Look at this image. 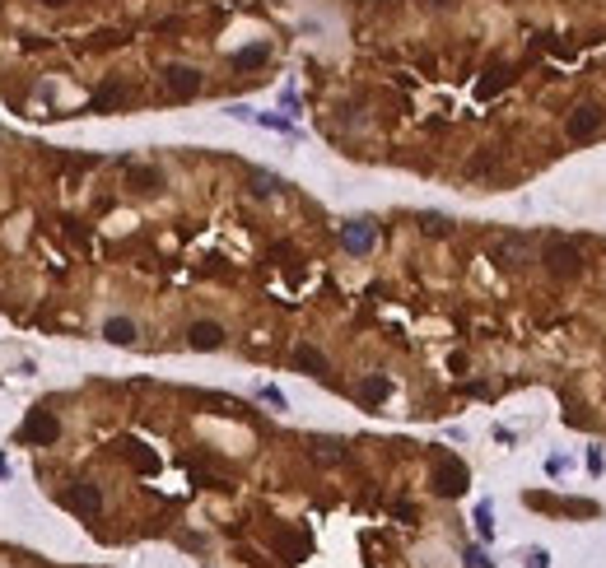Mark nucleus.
Masks as SVG:
<instances>
[{"label":"nucleus","instance_id":"nucleus-13","mask_svg":"<svg viewBox=\"0 0 606 568\" xmlns=\"http://www.w3.org/2000/svg\"><path fill=\"white\" fill-rule=\"evenodd\" d=\"M294 368L313 373V378H326V354L317 345H294Z\"/></svg>","mask_w":606,"mask_h":568},{"label":"nucleus","instance_id":"nucleus-24","mask_svg":"<svg viewBox=\"0 0 606 568\" xmlns=\"http://www.w3.org/2000/svg\"><path fill=\"white\" fill-rule=\"evenodd\" d=\"M527 568H550V555L546 550H527Z\"/></svg>","mask_w":606,"mask_h":568},{"label":"nucleus","instance_id":"nucleus-6","mask_svg":"<svg viewBox=\"0 0 606 568\" xmlns=\"http://www.w3.org/2000/svg\"><path fill=\"white\" fill-rule=\"evenodd\" d=\"M373 243H378V228H373V219H350L345 228H341V247H345L350 257H369Z\"/></svg>","mask_w":606,"mask_h":568},{"label":"nucleus","instance_id":"nucleus-23","mask_svg":"<svg viewBox=\"0 0 606 568\" xmlns=\"http://www.w3.org/2000/svg\"><path fill=\"white\" fill-rule=\"evenodd\" d=\"M462 559H467V568H490V555H485V550H476V545L467 550Z\"/></svg>","mask_w":606,"mask_h":568},{"label":"nucleus","instance_id":"nucleus-21","mask_svg":"<svg viewBox=\"0 0 606 568\" xmlns=\"http://www.w3.org/2000/svg\"><path fill=\"white\" fill-rule=\"evenodd\" d=\"M280 191V178H270V173H252V196H275Z\"/></svg>","mask_w":606,"mask_h":568},{"label":"nucleus","instance_id":"nucleus-9","mask_svg":"<svg viewBox=\"0 0 606 568\" xmlns=\"http://www.w3.org/2000/svg\"><path fill=\"white\" fill-rule=\"evenodd\" d=\"M126 168V187L140 191V196H154L159 187H164V178H159V168H145V163H122Z\"/></svg>","mask_w":606,"mask_h":568},{"label":"nucleus","instance_id":"nucleus-5","mask_svg":"<svg viewBox=\"0 0 606 568\" xmlns=\"http://www.w3.org/2000/svg\"><path fill=\"white\" fill-rule=\"evenodd\" d=\"M57 438H61V424H57V415H52V410H33L28 419H23V429H19V443L52 447Z\"/></svg>","mask_w":606,"mask_h":568},{"label":"nucleus","instance_id":"nucleus-26","mask_svg":"<svg viewBox=\"0 0 606 568\" xmlns=\"http://www.w3.org/2000/svg\"><path fill=\"white\" fill-rule=\"evenodd\" d=\"M564 466H569L564 457H550V461H546V475H564Z\"/></svg>","mask_w":606,"mask_h":568},{"label":"nucleus","instance_id":"nucleus-28","mask_svg":"<svg viewBox=\"0 0 606 568\" xmlns=\"http://www.w3.org/2000/svg\"><path fill=\"white\" fill-rule=\"evenodd\" d=\"M33 5H47V10H66L70 0H33Z\"/></svg>","mask_w":606,"mask_h":568},{"label":"nucleus","instance_id":"nucleus-8","mask_svg":"<svg viewBox=\"0 0 606 568\" xmlns=\"http://www.w3.org/2000/svg\"><path fill=\"white\" fill-rule=\"evenodd\" d=\"M508 84H513V66H508V61H494V66H485V75L476 79V98L490 103L494 93H504Z\"/></svg>","mask_w":606,"mask_h":568},{"label":"nucleus","instance_id":"nucleus-19","mask_svg":"<svg viewBox=\"0 0 606 568\" xmlns=\"http://www.w3.org/2000/svg\"><path fill=\"white\" fill-rule=\"evenodd\" d=\"M471 522H476V531L490 540V535H494V508H490V503H476V517H471Z\"/></svg>","mask_w":606,"mask_h":568},{"label":"nucleus","instance_id":"nucleus-17","mask_svg":"<svg viewBox=\"0 0 606 568\" xmlns=\"http://www.w3.org/2000/svg\"><path fill=\"white\" fill-rule=\"evenodd\" d=\"M89 47H93V52H117V47H126V33H122V28H98Z\"/></svg>","mask_w":606,"mask_h":568},{"label":"nucleus","instance_id":"nucleus-4","mask_svg":"<svg viewBox=\"0 0 606 568\" xmlns=\"http://www.w3.org/2000/svg\"><path fill=\"white\" fill-rule=\"evenodd\" d=\"M164 89H168V98L191 103L196 93L205 89V79H201V70H196V66H164Z\"/></svg>","mask_w":606,"mask_h":568},{"label":"nucleus","instance_id":"nucleus-3","mask_svg":"<svg viewBox=\"0 0 606 568\" xmlns=\"http://www.w3.org/2000/svg\"><path fill=\"white\" fill-rule=\"evenodd\" d=\"M602 122H606V112L597 108V103H578V108L569 112V122H564V135H569L573 145H588V140L602 131Z\"/></svg>","mask_w":606,"mask_h":568},{"label":"nucleus","instance_id":"nucleus-22","mask_svg":"<svg viewBox=\"0 0 606 568\" xmlns=\"http://www.w3.org/2000/svg\"><path fill=\"white\" fill-rule=\"evenodd\" d=\"M252 122H261L266 131H294V126L285 122V117H270V112H252Z\"/></svg>","mask_w":606,"mask_h":568},{"label":"nucleus","instance_id":"nucleus-14","mask_svg":"<svg viewBox=\"0 0 606 568\" xmlns=\"http://www.w3.org/2000/svg\"><path fill=\"white\" fill-rule=\"evenodd\" d=\"M266 61H270L266 42H252V47H243V52H234V70H261Z\"/></svg>","mask_w":606,"mask_h":568},{"label":"nucleus","instance_id":"nucleus-25","mask_svg":"<svg viewBox=\"0 0 606 568\" xmlns=\"http://www.w3.org/2000/svg\"><path fill=\"white\" fill-rule=\"evenodd\" d=\"M261 401H266V405H275V410H285V396H280L275 387H266V391H261Z\"/></svg>","mask_w":606,"mask_h":568},{"label":"nucleus","instance_id":"nucleus-18","mask_svg":"<svg viewBox=\"0 0 606 568\" xmlns=\"http://www.w3.org/2000/svg\"><path fill=\"white\" fill-rule=\"evenodd\" d=\"M275 545H280L290 559H303V555H308V540H303V535H290V531H280V535H275Z\"/></svg>","mask_w":606,"mask_h":568},{"label":"nucleus","instance_id":"nucleus-16","mask_svg":"<svg viewBox=\"0 0 606 568\" xmlns=\"http://www.w3.org/2000/svg\"><path fill=\"white\" fill-rule=\"evenodd\" d=\"M308 447H313V457H317V461H326V466H331V461H345V447H341L336 438H313Z\"/></svg>","mask_w":606,"mask_h":568},{"label":"nucleus","instance_id":"nucleus-20","mask_svg":"<svg viewBox=\"0 0 606 568\" xmlns=\"http://www.w3.org/2000/svg\"><path fill=\"white\" fill-rule=\"evenodd\" d=\"M420 228H425L429 238H448V233H452V224L443 219V214H425V219H420Z\"/></svg>","mask_w":606,"mask_h":568},{"label":"nucleus","instance_id":"nucleus-27","mask_svg":"<svg viewBox=\"0 0 606 568\" xmlns=\"http://www.w3.org/2000/svg\"><path fill=\"white\" fill-rule=\"evenodd\" d=\"M602 466H606V461H602V452H597V447H593V452H588V470H593V475H597V470H602Z\"/></svg>","mask_w":606,"mask_h":568},{"label":"nucleus","instance_id":"nucleus-7","mask_svg":"<svg viewBox=\"0 0 606 568\" xmlns=\"http://www.w3.org/2000/svg\"><path fill=\"white\" fill-rule=\"evenodd\" d=\"M66 508L70 513H79V517H98L103 513V494H98V485H89V480H75L66 489Z\"/></svg>","mask_w":606,"mask_h":568},{"label":"nucleus","instance_id":"nucleus-2","mask_svg":"<svg viewBox=\"0 0 606 568\" xmlns=\"http://www.w3.org/2000/svg\"><path fill=\"white\" fill-rule=\"evenodd\" d=\"M467 485H471V470L462 466L457 457H438V466H434V494L438 499H462Z\"/></svg>","mask_w":606,"mask_h":568},{"label":"nucleus","instance_id":"nucleus-1","mask_svg":"<svg viewBox=\"0 0 606 568\" xmlns=\"http://www.w3.org/2000/svg\"><path fill=\"white\" fill-rule=\"evenodd\" d=\"M546 270L555 279H578L583 275V252L573 238H550L546 243Z\"/></svg>","mask_w":606,"mask_h":568},{"label":"nucleus","instance_id":"nucleus-15","mask_svg":"<svg viewBox=\"0 0 606 568\" xmlns=\"http://www.w3.org/2000/svg\"><path fill=\"white\" fill-rule=\"evenodd\" d=\"M103 335H108L113 345H131L135 340V322L131 317H108V322H103Z\"/></svg>","mask_w":606,"mask_h":568},{"label":"nucleus","instance_id":"nucleus-12","mask_svg":"<svg viewBox=\"0 0 606 568\" xmlns=\"http://www.w3.org/2000/svg\"><path fill=\"white\" fill-rule=\"evenodd\" d=\"M355 396H360V405H382L392 396V382L382 378V373H373V378H364L360 387H355Z\"/></svg>","mask_w":606,"mask_h":568},{"label":"nucleus","instance_id":"nucleus-11","mask_svg":"<svg viewBox=\"0 0 606 568\" xmlns=\"http://www.w3.org/2000/svg\"><path fill=\"white\" fill-rule=\"evenodd\" d=\"M126 84H103V89H93V98H89V112H117V108H126Z\"/></svg>","mask_w":606,"mask_h":568},{"label":"nucleus","instance_id":"nucleus-10","mask_svg":"<svg viewBox=\"0 0 606 568\" xmlns=\"http://www.w3.org/2000/svg\"><path fill=\"white\" fill-rule=\"evenodd\" d=\"M187 345L191 349H219V345H224V326H219V322H196L187 331Z\"/></svg>","mask_w":606,"mask_h":568}]
</instances>
